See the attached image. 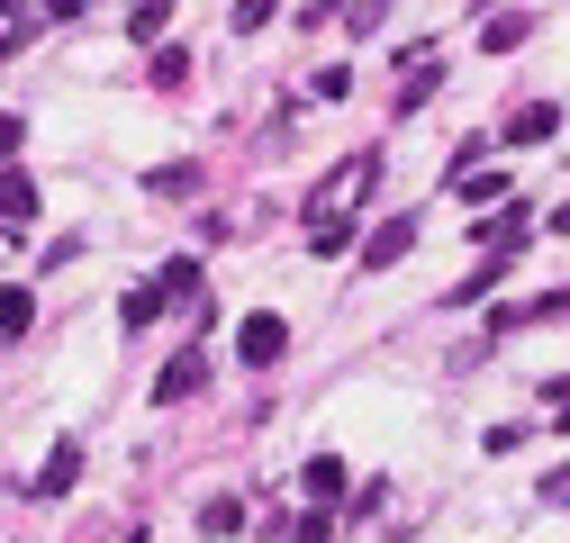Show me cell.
<instances>
[{
    "label": "cell",
    "mask_w": 570,
    "mask_h": 543,
    "mask_svg": "<svg viewBox=\"0 0 570 543\" xmlns=\"http://www.w3.org/2000/svg\"><path fill=\"white\" fill-rule=\"evenodd\" d=\"M236 354H245L254 372H272L281 354H291V317H272V308H254V317L236 326Z\"/></svg>",
    "instance_id": "6da1fadb"
},
{
    "label": "cell",
    "mask_w": 570,
    "mask_h": 543,
    "mask_svg": "<svg viewBox=\"0 0 570 543\" xmlns=\"http://www.w3.org/2000/svg\"><path fill=\"white\" fill-rule=\"evenodd\" d=\"M199 389H208V345H181V354L155 372V398L173 407V398H199Z\"/></svg>",
    "instance_id": "7a4b0ae2"
},
{
    "label": "cell",
    "mask_w": 570,
    "mask_h": 543,
    "mask_svg": "<svg viewBox=\"0 0 570 543\" xmlns=\"http://www.w3.org/2000/svg\"><path fill=\"white\" fill-rule=\"evenodd\" d=\"M534 227H543V218H534L525 199H517V209H498V218H480V227H471V245H480V254H517V245H525Z\"/></svg>",
    "instance_id": "3957f363"
},
{
    "label": "cell",
    "mask_w": 570,
    "mask_h": 543,
    "mask_svg": "<svg viewBox=\"0 0 570 543\" xmlns=\"http://www.w3.org/2000/svg\"><path fill=\"white\" fill-rule=\"evenodd\" d=\"M73 481H82V444L63 435V444L46 453V471H28V490H37V498H63V490H73Z\"/></svg>",
    "instance_id": "277c9868"
},
{
    "label": "cell",
    "mask_w": 570,
    "mask_h": 543,
    "mask_svg": "<svg viewBox=\"0 0 570 543\" xmlns=\"http://www.w3.org/2000/svg\"><path fill=\"white\" fill-rule=\"evenodd\" d=\"M407 245H416V218H381V227L363 236V263L390 272V263H407Z\"/></svg>",
    "instance_id": "5b68a950"
},
{
    "label": "cell",
    "mask_w": 570,
    "mask_h": 543,
    "mask_svg": "<svg viewBox=\"0 0 570 543\" xmlns=\"http://www.w3.org/2000/svg\"><path fill=\"white\" fill-rule=\"evenodd\" d=\"M37 218V181L19 164H0V227H28Z\"/></svg>",
    "instance_id": "8992f818"
},
{
    "label": "cell",
    "mask_w": 570,
    "mask_h": 543,
    "mask_svg": "<svg viewBox=\"0 0 570 543\" xmlns=\"http://www.w3.org/2000/svg\"><path fill=\"white\" fill-rule=\"evenodd\" d=\"M508 263H517V254H480V263L462 272V282H453V308H471V299H489L498 282H508Z\"/></svg>",
    "instance_id": "52a82bcc"
},
{
    "label": "cell",
    "mask_w": 570,
    "mask_h": 543,
    "mask_svg": "<svg viewBox=\"0 0 570 543\" xmlns=\"http://www.w3.org/2000/svg\"><path fill=\"white\" fill-rule=\"evenodd\" d=\"M552 127H561V109L552 100H525V109H508V146H543Z\"/></svg>",
    "instance_id": "ba28073f"
},
{
    "label": "cell",
    "mask_w": 570,
    "mask_h": 543,
    "mask_svg": "<svg viewBox=\"0 0 570 543\" xmlns=\"http://www.w3.org/2000/svg\"><path fill=\"white\" fill-rule=\"evenodd\" d=\"M28 326H37V290H19V282H0V345H19Z\"/></svg>",
    "instance_id": "9c48e42d"
},
{
    "label": "cell",
    "mask_w": 570,
    "mask_h": 543,
    "mask_svg": "<svg viewBox=\"0 0 570 543\" xmlns=\"http://www.w3.org/2000/svg\"><path fill=\"white\" fill-rule=\"evenodd\" d=\"M353 245V209H308V254H344Z\"/></svg>",
    "instance_id": "30bf717a"
},
{
    "label": "cell",
    "mask_w": 570,
    "mask_h": 543,
    "mask_svg": "<svg viewBox=\"0 0 570 543\" xmlns=\"http://www.w3.org/2000/svg\"><path fill=\"white\" fill-rule=\"evenodd\" d=\"M155 299H164V308H181V299H199V263H190V254H173V263L155 272Z\"/></svg>",
    "instance_id": "8fae6325"
},
{
    "label": "cell",
    "mask_w": 570,
    "mask_h": 543,
    "mask_svg": "<svg viewBox=\"0 0 570 543\" xmlns=\"http://www.w3.org/2000/svg\"><path fill=\"white\" fill-rule=\"evenodd\" d=\"M299 498H317V507H335V498H344V462H335V453H317V462L299 471Z\"/></svg>",
    "instance_id": "7c38bea8"
},
{
    "label": "cell",
    "mask_w": 570,
    "mask_h": 543,
    "mask_svg": "<svg viewBox=\"0 0 570 543\" xmlns=\"http://www.w3.org/2000/svg\"><path fill=\"white\" fill-rule=\"evenodd\" d=\"M146 190H155V199H199V164H155Z\"/></svg>",
    "instance_id": "4fadbf2b"
},
{
    "label": "cell",
    "mask_w": 570,
    "mask_h": 543,
    "mask_svg": "<svg viewBox=\"0 0 570 543\" xmlns=\"http://www.w3.org/2000/svg\"><path fill=\"white\" fill-rule=\"evenodd\" d=\"M525 37H534V28H525V19H517V10H498V19H489V28H480V46H489V55H517V46H525Z\"/></svg>",
    "instance_id": "5bb4252c"
},
{
    "label": "cell",
    "mask_w": 570,
    "mask_h": 543,
    "mask_svg": "<svg viewBox=\"0 0 570 543\" xmlns=\"http://www.w3.org/2000/svg\"><path fill=\"white\" fill-rule=\"evenodd\" d=\"M155 317H164V299H155V282H136V290L118 299V326H127V335H136V326H155Z\"/></svg>",
    "instance_id": "9a60e30c"
},
{
    "label": "cell",
    "mask_w": 570,
    "mask_h": 543,
    "mask_svg": "<svg viewBox=\"0 0 570 543\" xmlns=\"http://www.w3.org/2000/svg\"><path fill=\"white\" fill-rule=\"evenodd\" d=\"M508 190H517L508 172H471V181H462V209H489V199H508Z\"/></svg>",
    "instance_id": "2e32d148"
},
{
    "label": "cell",
    "mask_w": 570,
    "mask_h": 543,
    "mask_svg": "<svg viewBox=\"0 0 570 543\" xmlns=\"http://www.w3.org/2000/svg\"><path fill=\"white\" fill-rule=\"evenodd\" d=\"M199 525H208V534H245V498H208Z\"/></svg>",
    "instance_id": "e0dca14e"
},
{
    "label": "cell",
    "mask_w": 570,
    "mask_h": 543,
    "mask_svg": "<svg viewBox=\"0 0 570 543\" xmlns=\"http://www.w3.org/2000/svg\"><path fill=\"white\" fill-rule=\"evenodd\" d=\"M127 37H146V46H164V0H136V19H127Z\"/></svg>",
    "instance_id": "ac0fdd59"
},
{
    "label": "cell",
    "mask_w": 570,
    "mask_h": 543,
    "mask_svg": "<svg viewBox=\"0 0 570 543\" xmlns=\"http://www.w3.org/2000/svg\"><path fill=\"white\" fill-rule=\"evenodd\" d=\"M155 82H164V91H181V82H190V55H181V46H164V55H155Z\"/></svg>",
    "instance_id": "d6986e66"
},
{
    "label": "cell",
    "mask_w": 570,
    "mask_h": 543,
    "mask_svg": "<svg viewBox=\"0 0 570 543\" xmlns=\"http://www.w3.org/2000/svg\"><path fill=\"white\" fill-rule=\"evenodd\" d=\"M263 19H272V0H236V10H227V28H236V37H254Z\"/></svg>",
    "instance_id": "ffe728a7"
},
{
    "label": "cell",
    "mask_w": 570,
    "mask_h": 543,
    "mask_svg": "<svg viewBox=\"0 0 570 543\" xmlns=\"http://www.w3.org/2000/svg\"><path fill=\"white\" fill-rule=\"evenodd\" d=\"M291 543H335V516H326V507H317V516H299V525H291Z\"/></svg>",
    "instance_id": "44dd1931"
},
{
    "label": "cell",
    "mask_w": 570,
    "mask_h": 543,
    "mask_svg": "<svg viewBox=\"0 0 570 543\" xmlns=\"http://www.w3.org/2000/svg\"><path fill=\"white\" fill-rule=\"evenodd\" d=\"M19 136H28V127H19V109H0V164L19 155Z\"/></svg>",
    "instance_id": "7402d4cb"
},
{
    "label": "cell",
    "mask_w": 570,
    "mask_h": 543,
    "mask_svg": "<svg viewBox=\"0 0 570 543\" xmlns=\"http://www.w3.org/2000/svg\"><path fill=\"white\" fill-rule=\"evenodd\" d=\"M543 498H552V507H570V471H543Z\"/></svg>",
    "instance_id": "603a6c76"
},
{
    "label": "cell",
    "mask_w": 570,
    "mask_h": 543,
    "mask_svg": "<svg viewBox=\"0 0 570 543\" xmlns=\"http://www.w3.org/2000/svg\"><path fill=\"white\" fill-rule=\"evenodd\" d=\"M0 263H19V254H10V227H0Z\"/></svg>",
    "instance_id": "cb8c5ba5"
},
{
    "label": "cell",
    "mask_w": 570,
    "mask_h": 543,
    "mask_svg": "<svg viewBox=\"0 0 570 543\" xmlns=\"http://www.w3.org/2000/svg\"><path fill=\"white\" fill-rule=\"evenodd\" d=\"M552 227H570V199H561V209H552Z\"/></svg>",
    "instance_id": "d4e9b609"
},
{
    "label": "cell",
    "mask_w": 570,
    "mask_h": 543,
    "mask_svg": "<svg viewBox=\"0 0 570 543\" xmlns=\"http://www.w3.org/2000/svg\"><path fill=\"white\" fill-rule=\"evenodd\" d=\"M127 543H155V534H127Z\"/></svg>",
    "instance_id": "484cf974"
}]
</instances>
